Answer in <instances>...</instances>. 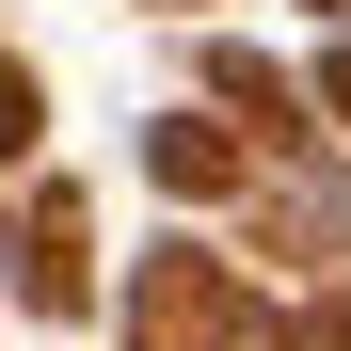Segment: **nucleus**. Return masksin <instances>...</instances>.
I'll return each mask as SVG.
<instances>
[{"label":"nucleus","instance_id":"f257e3e1","mask_svg":"<svg viewBox=\"0 0 351 351\" xmlns=\"http://www.w3.org/2000/svg\"><path fill=\"white\" fill-rule=\"evenodd\" d=\"M16 128H32V80H16V64H0V144H16Z\"/></svg>","mask_w":351,"mask_h":351}]
</instances>
